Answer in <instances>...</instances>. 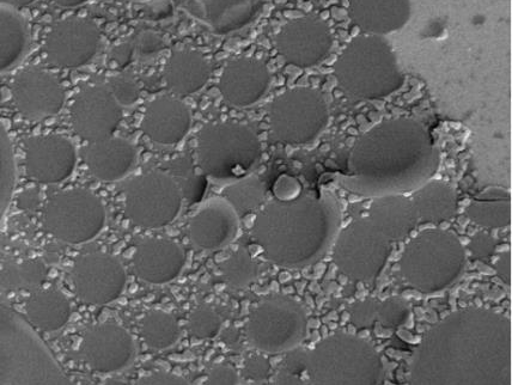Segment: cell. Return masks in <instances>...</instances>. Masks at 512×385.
I'll list each match as a JSON object with an SVG mask.
<instances>
[{
    "mask_svg": "<svg viewBox=\"0 0 512 385\" xmlns=\"http://www.w3.org/2000/svg\"><path fill=\"white\" fill-rule=\"evenodd\" d=\"M24 314L42 332L56 333L69 323L71 304L62 291L39 290L29 297Z\"/></svg>",
    "mask_w": 512,
    "mask_h": 385,
    "instance_id": "21",
    "label": "cell"
},
{
    "mask_svg": "<svg viewBox=\"0 0 512 385\" xmlns=\"http://www.w3.org/2000/svg\"><path fill=\"white\" fill-rule=\"evenodd\" d=\"M140 334L151 350L163 352L178 344L181 329L174 315L161 309L148 311L140 322Z\"/></svg>",
    "mask_w": 512,
    "mask_h": 385,
    "instance_id": "23",
    "label": "cell"
},
{
    "mask_svg": "<svg viewBox=\"0 0 512 385\" xmlns=\"http://www.w3.org/2000/svg\"><path fill=\"white\" fill-rule=\"evenodd\" d=\"M2 23V72L21 63L28 52L30 35L26 18L10 3H0Z\"/></svg>",
    "mask_w": 512,
    "mask_h": 385,
    "instance_id": "22",
    "label": "cell"
},
{
    "mask_svg": "<svg viewBox=\"0 0 512 385\" xmlns=\"http://www.w3.org/2000/svg\"><path fill=\"white\" fill-rule=\"evenodd\" d=\"M223 322L217 311L209 305H200L188 317V332L198 340H212L221 334Z\"/></svg>",
    "mask_w": 512,
    "mask_h": 385,
    "instance_id": "29",
    "label": "cell"
},
{
    "mask_svg": "<svg viewBox=\"0 0 512 385\" xmlns=\"http://www.w3.org/2000/svg\"><path fill=\"white\" fill-rule=\"evenodd\" d=\"M138 384L186 385V384H188V381L186 380L185 377L173 374V372L161 370V371L152 372V374L140 377L138 380Z\"/></svg>",
    "mask_w": 512,
    "mask_h": 385,
    "instance_id": "33",
    "label": "cell"
},
{
    "mask_svg": "<svg viewBox=\"0 0 512 385\" xmlns=\"http://www.w3.org/2000/svg\"><path fill=\"white\" fill-rule=\"evenodd\" d=\"M100 30L87 18L71 17L57 23L45 42L47 60L58 67L90 63L100 47Z\"/></svg>",
    "mask_w": 512,
    "mask_h": 385,
    "instance_id": "12",
    "label": "cell"
},
{
    "mask_svg": "<svg viewBox=\"0 0 512 385\" xmlns=\"http://www.w3.org/2000/svg\"><path fill=\"white\" fill-rule=\"evenodd\" d=\"M184 200L178 182L166 169L146 171L124 186L126 216L139 228H167L180 216Z\"/></svg>",
    "mask_w": 512,
    "mask_h": 385,
    "instance_id": "5",
    "label": "cell"
},
{
    "mask_svg": "<svg viewBox=\"0 0 512 385\" xmlns=\"http://www.w3.org/2000/svg\"><path fill=\"white\" fill-rule=\"evenodd\" d=\"M211 76V64L203 54L179 50L172 54L166 69V81L173 93L187 96L203 89Z\"/></svg>",
    "mask_w": 512,
    "mask_h": 385,
    "instance_id": "19",
    "label": "cell"
},
{
    "mask_svg": "<svg viewBox=\"0 0 512 385\" xmlns=\"http://www.w3.org/2000/svg\"><path fill=\"white\" fill-rule=\"evenodd\" d=\"M374 370L375 360L369 347L343 338L321 348L314 376L320 382H369Z\"/></svg>",
    "mask_w": 512,
    "mask_h": 385,
    "instance_id": "13",
    "label": "cell"
},
{
    "mask_svg": "<svg viewBox=\"0 0 512 385\" xmlns=\"http://www.w3.org/2000/svg\"><path fill=\"white\" fill-rule=\"evenodd\" d=\"M33 16H39V10H33Z\"/></svg>",
    "mask_w": 512,
    "mask_h": 385,
    "instance_id": "42",
    "label": "cell"
},
{
    "mask_svg": "<svg viewBox=\"0 0 512 385\" xmlns=\"http://www.w3.org/2000/svg\"><path fill=\"white\" fill-rule=\"evenodd\" d=\"M304 316L295 302L286 298H267L256 304L247 323L251 345L264 352L286 350L302 338Z\"/></svg>",
    "mask_w": 512,
    "mask_h": 385,
    "instance_id": "6",
    "label": "cell"
},
{
    "mask_svg": "<svg viewBox=\"0 0 512 385\" xmlns=\"http://www.w3.org/2000/svg\"><path fill=\"white\" fill-rule=\"evenodd\" d=\"M245 371L247 376L258 380V378L265 377L268 371V364L266 360L261 358H249L246 360Z\"/></svg>",
    "mask_w": 512,
    "mask_h": 385,
    "instance_id": "35",
    "label": "cell"
},
{
    "mask_svg": "<svg viewBox=\"0 0 512 385\" xmlns=\"http://www.w3.org/2000/svg\"><path fill=\"white\" fill-rule=\"evenodd\" d=\"M12 97L23 118L39 122L62 112L66 100L63 85L52 73L29 67L12 79Z\"/></svg>",
    "mask_w": 512,
    "mask_h": 385,
    "instance_id": "11",
    "label": "cell"
},
{
    "mask_svg": "<svg viewBox=\"0 0 512 385\" xmlns=\"http://www.w3.org/2000/svg\"><path fill=\"white\" fill-rule=\"evenodd\" d=\"M47 275V266L41 259L3 262L2 290L16 292L39 289L45 283Z\"/></svg>",
    "mask_w": 512,
    "mask_h": 385,
    "instance_id": "25",
    "label": "cell"
},
{
    "mask_svg": "<svg viewBox=\"0 0 512 385\" xmlns=\"http://www.w3.org/2000/svg\"><path fill=\"white\" fill-rule=\"evenodd\" d=\"M222 340L227 345H234L239 341V333H237L234 328L225 329L222 333Z\"/></svg>",
    "mask_w": 512,
    "mask_h": 385,
    "instance_id": "36",
    "label": "cell"
},
{
    "mask_svg": "<svg viewBox=\"0 0 512 385\" xmlns=\"http://www.w3.org/2000/svg\"><path fill=\"white\" fill-rule=\"evenodd\" d=\"M26 314L0 308V384H71L62 365Z\"/></svg>",
    "mask_w": 512,
    "mask_h": 385,
    "instance_id": "2",
    "label": "cell"
},
{
    "mask_svg": "<svg viewBox=\"0 0 512 385\" xmlns=\"http://www.w3.org/2000/svg\"><path fill=\"white\" fill-rule=\"evenodd\" d=\"M123 116V107L105 85H90L72 101L73 131L87 145L113 137Z\"/></svg>",
    "mask_w": 512,
    "mask_h": 385,
    "instance_id": "9",
    "label": "cell"
},
{
    "mask_svg": "<svg viewBox=\"0 0 512 385\" xmlns=\"http://www.w3.org/2000/svg\"><path fill=\"white\" fill-rule=\"evenodd\" d=\"M62 85H63V88H65V89H66V88H69V87H70L71 83H70L69 81H64V82L62 83Z\"/></svg>",
    "mask_w": 512,
    "mask_h": 385,
    "instance_id": "40",
    "label": "cell"
},
{
    "mask_svg": "<svg viewBox=\"0 0 512 385\" xmlns=\"http://www.w3.org/2000/svg\"><path fill=\"white\" fill-rule=\"evenodd\" d=\"M186 9L218 35L235 32L246 26L254 16L255 3L246 2H190Z\"/></svg>",
    "mask_w": 512,
    "mask_h": 385,
    "instance_id": "20",
    "label": "cell"
},
{
    "mask_svg": "<svg viewBox=\"0 0 512 385\" xmlns=\"http://www.w3.org/2000/svg\"><path fill=\"white\" fill-rule=\"evenodd\" d=\"M107 87L111 89L115 99L123 108L132 107L139 100V89L132 79L115 77L108 82Z\"/></svg>",
    "mask_w": 512,
    "mask_h": 385,
    "instance_id": "31",
    "label": "cell"
},
{
    "mask_svg": "<svg viewBox=\"0 0 512 385\" xmlns=\"http://www.w3.org/2000/svg\"><path fill=\"white\" fill-rule=\"evenodd\" d=\"M0 213L2 218L8 212L14 199L17 183V164L14 145L8 133V128L0 126Z\"/></svg>",
    "mask_w": 512,
    "mask_h": 385,
    "instance_id": "26",
    "label": "cell"
},
{
    "mask_svg": "<svg viewBox=\"0 0 512 385\" xmlns=\"http://www.w3.org/2000/svg\"><path fill=\"white\" fill-rule=\"evenodd\" d=\"M41 205V198L38 189L29 188L18 197V207L22 210L35 211Z\"/></svg>",
    "mask_w": 512,
    "mask_h": 385,
    "instance_id": "34",
    "label": "cell"
},
{
    "mask_svg": "<svg viewBox=\"0 0 512 385\" xmlns=\"http://www.w3.org/2000/svg\"><path fill=\"white\" fill-rule=\"evenodd\" d=\"M186 250L169 238H145L132 256V267L145 284L162 286L173 283L185 270Z\"/></svg>",
    "mask_w": 512,
    "mask_h": 385,
    "instance_id": "15",
    "label": "cell"
},
{
    "mask_svg": "<svg viewBox=\"0 0 512 385\" xmlns=\"http://www.w3.org/2000/svg\"><path fill=\"white\" fill-rule=\"evenodd\" d=\"M79 352L97 374L114 375L136 362L137 344L130 330L117 322H105L85 330Z\"/></svg>",
    "mask_w": 512,
    "mask_h": 385,
    "instance_id": "8",
    "label": "cell"
},
{
    "mask_svg": "<svg viewBox=\"0 0 512 385\" xmlns=\"http://www.w3.org/2000/svg\"><path fill=\"white\" fill-rule=\"evenodd\" d=\"M266 75L264 66L258 61H230L219 81V90L229 105L245 108L260 99L262 88L259 84L264 82L265 78L267 81Z\"/></svg>",
    "mask_w": 512,
    "mask_h": 385,
    "instance_id": "18",
    "label": "cell"
},
{
    "mask_svg": "<svg viewBox=\"0 0 512 385\" xmlns=\"http://www.w3.org/2000/svg\"><path fill=\"white\" fill-rule=\"evenodd\" d=\"M259 138L235 122L201 127L197 139L198 165L207 179L231 185L251 173L259 160Z\"/></svg>",
    "mask_w": 512,
    "mask_h": 385,
    "instance_id": "3",
    "label": "cell"
},
{
    "mask_svg": "<svg viewBox=\"0 0 512 385\" xmlns=\"http://www.w3.org/2000/svg\"><path fill=\"white\" fill-rule=\"evenodd\" d=\"M206 384H239L240 376L231 365H216L210 369Z\"/></svg>",
    "mask_w": 512,
    "mask_h": 385,
    "instance_id": "32",
    "label": "cell"
},
{
    "mask_svg": "<svg viewBox=\"0 0 512 385\" xmlns=\"http://www.w3.org/2000/svg\"><path fill=\"white\" fill-rule=\"evenodd\" d=\"M240 230V216L224 197L206 201L188 223L195 248L216 252L233 243Z\"/></svg>",
    "mask_w": 512,
    "mask_h": 385,
    "instance_id": "14",
    "label": "cell"
},
{
    "mask_svg": "<svg viewBox=\"0 0 512 385\" xmlns=\"http://www.w3.org/2000/svg\"><path fill=\"white\" fill-rule=\"evenodd\" d=\"M163 169H166L178 182L182 195H184L188 204L195 205L203 201L207 187H209V179H207L203 170L195 167L191 155L176 156Z\"/></svg>",
    "mask_w": 512,
    "mask_h": 385,
    "instance_id": "24",
    "label": "cell"
},
{
    "mask_svg": "<svg viewBox=\"0 0 512 385\" xmlns=\"http://www.w3.org/2000/svg\"><path fill=\"white\" fill-rule=\"evenodd\" d=\"M163 48L164 44L160 35L146 30V32L138 34L133 41L115 48L114 61L118 66H126L131 63L134 54L143 59L152 58Z\"/></svg>",
    "mask_w": 512,
    "mask_h": 385,
    "instance_id": "28",
    "label": "cell"
},
{
    "mask_svg": "<svg viewBox=\"0 0 512 385\" xmlns=\"http://www.w3.org/2000/svg\"><path fill=\"white\" fill-rule=\"evenodd\" d=\"M221 271L228 283L235 289H245L258 275V266L246 249L239 248L222 262Z\"/></svg>",
    "mask_w": 512,
    "mask_h": 385,
    "instance_id": "27",
    "label": "cell"
},
{
    "mask_svg": "<svg viewBox=\"0 0 512 385\" xmlns=\"http://www.w3.org/2000/svg\"><path fill=\"white\" fill-rule=\"evenodd\" d=\"M8 90H9L8 87L2 88V103H4L6 100L9 101L10 97L14 96V95H12V90H10L8 94H6V91H8Z\"/></svg>",
    "mask_w": 512,
    "mask_h": 385,
    "instance_id": "38",
    "label": "cell"
},
{
    "mask_svg": "<svg viewBox=\"0 0 512 385\" xmlns=\"http://www.w3.org/2000/svg\"><path fill=\"white\" fill-rule=\"evenodd\" d=\"M331 213L322 203L265 207L255 219L256 240L279 265L306 264L321 253L332 228Z\"/></svg>",
    "mask_w": 512,
    "mask_h": 385,
    "instance_id": "1",
    "label": "cell"
},
{
    "mask_svg": "<svg viewBox=\"0 0 512 385\" xmlns=\"http://www.w3.org/2000/svg\"><path fill=\"white\" fill-rule=\"evenodd\" d=\"M461 241H462V243H463V244H466V243H468V242H469V241H468V238H466V237H462V238H461Z\"/></svg>",
    "mask_w": 512,
    "mask_h": 385,
    "instance_id": "41",
    "label": "cell"
},
{
    "mask_svg": "<svg viewBox=\"0 0 512 385\" xmlns=\"http://www.w3.org/2000/svg\"><path fill=\"white\" fill-rule=\"evenodd\" d=\"M24 151L26 174L41 185H59L76 170V146L63 134L30 137L24 143Z\"/></svg>",
    "mask_w": 512,
    "mask_h": 385,
    "instance_id": "10",
    "label": "cell"
},
{
    "mask_svg": "<svg viewBox=\"0 0 512 385\" xmlns=\"http://www.w3.org/2000/svg\"><path fill=\"white\" fill-rule=\"evenodd\" d=\"M82 156L91 175L103 182L124 181L138 163L134 145L117 136L85 145Z\"/></svg>",
    "mask_w": 512,
    "mask_h": 385,
    "instance_id": "17",
    "label": "cell"
},
{
    "mask_svg": "<svg viewBox=\"0 0 512 385\" xmlns=\"http://www.w3.org/2000/svg\"><path fill=\"white\" fill-rule=\"evenodd\" d=\"M106 222L102 199L84 188L54 193L42 213V224L48 234L72 246L94 241L105 229Z\"/></svg>",
    "mask_w": 512,
    "mask_h": 385,
    "instance_id": "4",
    "label": "cell"
},
{
    "mask_svg": "<svg viewBox=\"0 0 512 385\" xmlns=\"http://www.w3.org/2000/svg\"><path fill=\"white\" fill-rule=\"evenodd\" d=\"M70 279L79 301L103 307L118 301L127 284L123 262L105 252L85 253L73 261Z\"/></svg>",
    "mask_w": 512,
    "mask_h": 385,
    "instance_id": "7",
    "label": "cell"
},
{
    "mask_svg": "<svg viewBox=\"0 0 512 385\" xmlns=\"http://www.w3.org/2000/svg\"><path fill=\"white\" fill-rule=\"evenodd\" d=\"M84 0H67V2H63V0H59L56 2L57 5L63 6V8H75V6H79L84 4Z\"/></svg>",
    "mask_w": 512,
    "mask_h": 385,
    "instance_id": "37",
    "label": "cell"
},
{
    "mask_svg": "<svg viewBox=\"0 0 512 385\" xmlns=\"http://www.w3.org/2000/svg\"><path fill=\"white\" fill-rule=\"evenodd\" d=\"M259 187L258 180H240L231 183V185L224 189V198L234 206V209L240 216V213H248L259 204L262 193L259 191L251 194V192Z\"/></svg>",
    "mask_w": 512,
    "mask_h": 385,
    "instance_id": "30",
    "label": "cell"
},
{
    "mask_svg": "<svg viewBox=\"0 0 512 385\" xmlns=\"http://www.w3.org/2000/svg\"><path fill=\"white\" fill-rule=\"evenodd\" d=\"M51 20H52V16H50V15H46V16L42 17V21H44V22H51Z\"/></svg>",
    "mask_w": 512,
    "mask_h": 385,
    "instance_id": "39",
    "label": "cell"
},
{
    "mask_svg": "<svg viewBox=\"0 0 512 385\" xmlns=\"http://www.w3.org/2000/svg\"><path fill=\"white\" fill-rule=\"evenodd\" d=\"M191 127V109L175 97H158L145 109L142 130L158 145H178L190 133Z\"/></svg>",
    "mask_w": 512,
    "mask_h": 385,
    "instance_id": "16",
    "label": "cell"
}]
</instances>
